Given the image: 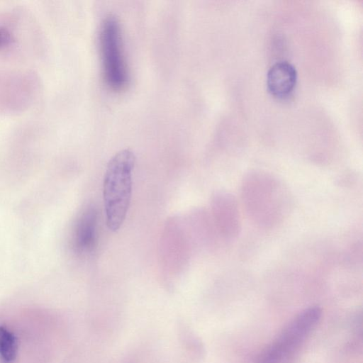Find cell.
Segmentation results:
<instances>
[{
    "label": "cell",
    "instance_id": "cell-5",
    "mask_svg": "<svg viewBox=\"0 0 363 363\" xmlns=\"http://www.w3.org/2000/svg\"><path fill=\"white\" fill-rule=\"evenodd\" d=\"M97 211L87 207L79 216L72 234V247L79 254L91 252L96 242Z\"/></svg>",
    "mask_w": 363,
    "mask_h": 363
},
{
    "label": "cell",
    "instance_id": "cell-3",
    "mask_svg": "<svg viewBox=\"0 0 363 363\" xmlns=\"http://www.w3.org/2000/svg\"><path fill=\"white\" fill-rule=\"evenodd\" d=\"M100 52L104 79L110 89H123L128 81L119 21L113 15L102 21L99 33Z\"/></svg>",
    "mask_w": 363,
    "mask_h": 363
},
{
    "label": "cell",
    "instance_id": "cell-4",
    "mask_svg": "<svg viewBox=\"0 0 363 363\" xmlns=\"http://www.w3.org/2000/svg\"><path fill=\"white\" fill-rule=\"evenodd\" d=\"M297 82V72L287 61H279L270 67L267 74V86L275 98L286 99L294 91Z\"/></svg>",
    "mask_w": 363,
    "mask_h": 363
},
{
    "label": "cell",
    "instance_id": "cell-1",
    "mask_svg": "<svg viewBox=\"0 0 363 363\" xmlns=\"http://www.w3.org/2000/svg\"><path fill=\"white\" fill-rule=\"evenodd\" d=\"M135 162L133 152L124 149L118 152L108 163L103 194L106 225L111 231H117L126 217L132 195Z\"/></svg>",
    "mask_w": 363,
    "mask_h": 363
},
{
    "label": "cell",
    "instance_id": "cell-2",
    "mask_svg": "<svg viewBox=\"0 0 363 363\" xmlns=\"http://www.w3.org/2000/svg\"><path fill=\"white\" fill-rule=\"evenodd\" d=\"M321 315L322 311L318 306H311L301 311L262 352L259 363L286 362L317 325Z\"/></svg>",
    "mask_w": 363,
    "mask_h": 363
},
{
    "label": "cell",
    "instance_id": "cell-6",
    "mask_svg": "<svg viewBox=\"0 0 363 363\" xmlns=\"http://www.w3.org/2000/svg\"><path fill=\"white\" fill-rule=\"evenodd\" d=\"M17 340L6 327L0 325V362L12 363L17 354Z\"/></svg>",
    "mask_w": 363,
    "mask_h": 363
},
{
    "label": "cell",
    "instance_id": "cell-7",
    "mask_svg": "<svg viewBox=\"0 0 363 363\" xmlns=\"http://www.w3.org/2000/svg\"><path fill=\"white\" fill-rule=\"evenodd\" d=\"M11 40V33L7 30L0 28V48L9 45Z\"/></svg>",
    "mask_w": 363,
    "mask_h": 363
}]
</instances>
